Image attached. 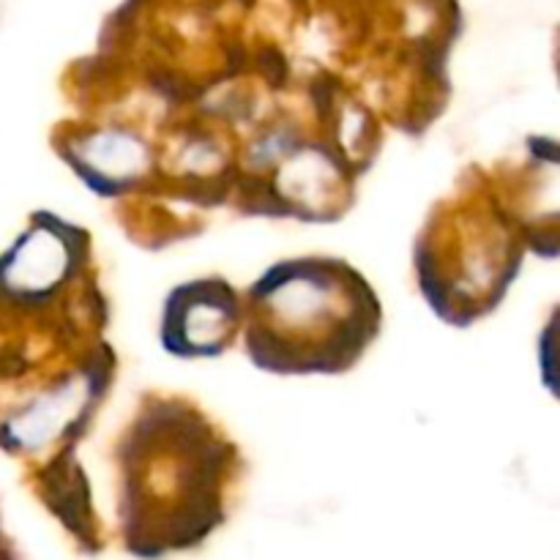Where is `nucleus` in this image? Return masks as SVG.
Returning <instances> with one entry per match:
<instances>
[{
  "label": "nucleus",
  "instance_id": "4",
  "mask_svg": "<svg viewBox=\"0 0 560 560\" xmlns=\"http://www.w3.org/2000/svg\"><path fill=\"white\" fill-rule=\"evenodd\" d=\"M145 162L140 142L129 135H98L96 140L82 148V164H77V173L88 175L98 195H109V189H124L129 180L140 173V164Z\"/></svg>",
  "mask_w": 560,
  "mask_h": 560
},
{
  "label": "nucleus",
  "instance_id": "1",
  "mask_svg": "<svg viewBox=\"0 0 560 560\" xmlns=\"http://www.w3.org/2000/svg\"><path fill=\"white\" fill-rule=\"evenodd\" d=\"M249 355L271 372H342L381 331L361 273L331 257L273 266L249 290Z\"/></svg>",
  "mask_w": 560,
  "mask_h": 560
},
{
  "label": "nucleus",
  "instance_id": "3",
  "mask_svg": "<svg viewBox=\"0 0 560 560\" xmlns=\"http://www.w3.org/2000/svg\"><path fill=\"white\" fill-rule=\"evenodd\" d=\"M77 266V233L52 219L33 222L0 257V295L16 304H36L66 282Z\"/></svg>",
  "mask_w": 560,
  "mask_h": 560
},
{
  "label": "nucleus",
  "instance_id": "2",
  "mask_svg": "<svg viewBox=\"0 0 560 560\" xmlns=\"http://www.w3.org/2000/svg\"><path fill=\"white\" fill-rule=\"evenodd\" d=\"M241 304L224 279H200L170 293L162 315V345L180 359L219 355L235 339Z\"/></svg>",
  "mask_w": 560,
  "mask_h": 560
}]
</instances>
